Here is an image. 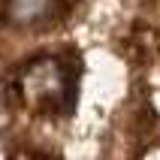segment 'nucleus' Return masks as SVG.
Listing matches in <instances>:
<instances>
[{"mask_svg":"<svg viewBox=\"0 0 160 160\" xmlns=\"http://www.w3.org/2000/svg\"><path fill=\"white\" fill-rule=\"evenodd\" d=\"M21 97L39 115H61L76 103V67L58 58H39L24 70Z\"/></svg>","mask_w":160,"mask_h":160,"instance_id":"nucleus-1","label":"nucleus"},{"mask_svg":"<svg viewBox=\"0 0 160 160\" xmlns=\"http://www.w3.org/2000/svg\"><path fill=\"white\" fill-rule=\"evenodd\" d=\"M124 54L133 63H151L160 54V30L151 24H133L124 42Z\"/></svg>","mask_w":160,"mask_h":160,"instance_id":"nucleus-2","label":"nucleus"},{"mask_svg":"<svg viewBox=\"0 0 160 160\" xmlns=\"http://www.w3.org/2000/svg\"><path fill=\"white\" fill-rule=\"evenodd\" d=\"M61 0H9L6 3V15L12 24L21 27H33L39 21H48Z\"/></svg>","mask_w":160,"mask_h":160,"instance_id":"nucleus-3","label":"nucleus"}]
</instances>
